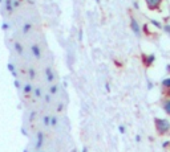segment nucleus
Masks as SVG:
<instances>
[{
    "mask_svg": "<svg viewBox=\"0 0 170 152\" xmlns=\"http://www.w3.org/2000/svg\"><path fill=\"white\" fill-rule=\"evenodd\" d=\"M154 126L158 132V135H165L170 131V122L162 118H156L154 119Z\"/></svg>",
    "mask_w": 170,
    "mask_h": 152,
    "instance_id": "1",
    "label": "nucleus"
},
{
    "mask_svg": "<svg viewBox=\"0 0 170 152\" xmlns=\"http://www.w3.org/2000/svg\"><path fill=\"white\" fill-rule=\"evenodd\" d=\"M130 28H132L133 33H134L135 36H141V26H140V24L137 23V20H135L134 17L130 19Z\"/></svg>",
    "mask_w": 170,
    "mask_h": 152,
    "instance_id": "2",
    "label": "nucleus"
},
{
    "mask_svg": "<svg viewBox=\"0 0 170 152\" xmlns=\"http://www.w3.org/2000/svg\"><path fill=\"white\" fill-rule=\"evenodd\" d=\"M162 1H164V0H145V3H146L147 8L152 9V11H154V9H158L159 6L162 4Z\"/></svg>",
    "mask_w": 170,
    "mask_h": 152,
    "instance_id": "3",
    "label": "nucleus"
},
{
    "mask_svg": "<svg viewBox=\"0 0 170 152\" xmlns=\"http://www.w3.org/2000/svg\"><path fill=\"white\" fill-rule=\"evenodd\" d=\"M154 61H156V56L154 54H149V56H142V62H144V65L146 66V68H149V66H152L153 63H154Z\"/></svg>",
    "mask_w": 170,
    "mask_h": 152,
    "instance_id": "4",
    "label": "nucleus"
},
{
    "mask_svg": "<svg viewBox=\"0 0 170 152\" xmlns=\"http://www.w3.org/2000/svg\"><path fill=\"white\" fill-rule=\"evenodd\" d=\"M162 107H164L165 112H166L167 115H170V98L167 97L166 99L164 100V105H162Z\"/></svg>",
    "mask_w": 170,
    "mask_h": 152,
    "instance_id": "5",
    "label": "nucleus"
},
{
    "mask_svg": "<svg viewBox=\"0 0 170 152\" xmlns=\"http://www.w3.org/2000/svg\"><path fill=\"white\" fill-rule=\"evenodd\" d=\"M161 85H162V87H165L166 90H169L170 89V77L169 78H165V79H162Z\"/></svg>",
    "mask_w": 170,
    "mask_h": 152,
    "instance_id": "6",
    "label": "nucleus"
},
{
    "mask_svg": "<svg viewBox=\"0 0 170 152\" xmlns=\"http://www.w3.org/2000/svg\"><path fill=\"white\" fill-rule=\"evenodd\" d=\"M43 140H44V136L41 132H39L37 134V144H36V148H40L41 144H43Z\"/></svg>",
    "mask_w": 170,
    "mask_h": 152,
    "instance_id": "7",
    "label": "nucleus"
},
{
    "mask_svg": "<svg viewBox=\"0 0 170 152\" xmlns=\"http://www.w3.org/2000/svg\"><path fill=\"white\" fill-rule=\"evenodd\" d=\"M32 53H33V54L36 56V57H39V56H40V48H39L37 45H35V46H32Z\"/></svg>",
    "mask_w": 170,
    "mask_h": 152,
    "instance_id": "8",
    "label": "nucleus"
},
{
    "mask_svg": "<svg viewBox=\"0 0 170 152\" xmlns=\"http://www.w3.org/2000/svg\"><path fill=\"white\" fill-rule=\"evenodd\" d=\"M6 9L8 12L12 11V0H6Z\"/></svg>",
    "mask_w": 170,
    "mask_h": 152,
    "instance_id": "9",
    "label": "nucleus"
},
{
    "mask_svg": "<svg viewBox=\"0 0 170 152\" xmlns=\"http://www.w3.org/2000/svg\"><path fill=\"white\" fill-rule=\"evenodd\" d=\"M150 23H152L154 26H157V28H162L161 23H159V21H157V20H152V21H150Z\"/></svg>",
    "mask_w": 170,
    "mask_h": 152,
    "instance_id": "10",
    "label": "nucleus"
},
{
    "mask_svg": "<svg viewBox=\"0 0 170 152\" xmlns=\"http://www.w3.org/2000/svg\"><path fill=\"white\" fill-rule=\"evenodd\" d=\"M32 91V89H31V85H25V87H24V93H31Z\"/></svg>",
    "mask_w": 170,
    "mask_h": 152,
    "instance_id": "11",
    "label": "nucleus"
},
{
    "mask_svg": "<svg viewBox=\"0 0 170 152\" xmlns=\"http://www.w3.org/2000/svg\"><path fill=\"white\" fill-rule=\"evenodd\" d=\"M164 29H165V32H166L167 35H169V36H170V25H169V24H165Z\"/></svg>",
    "mask_w": 170,
    "mask_h": 152,
    "instance_id": "12",
    "label": "nucleus"
},
{
    "mask_svg": "<svg viewBox=\"0 0 170 152\" xmlns=\"http://www.w3.org/2000/svg\"><path fill=\"white\" fill-rule=\"evenodd\" d=\"M56 90H57V86H52L51 87V94H55Z\"/></svg>",
    "mask_w": 170,
    "mask_h": 152,
    "instance_id": "13",
    "label": "nucleus"
},
{
    "mask_svg": "<svg viewBox=\"0 0 170 152\" xmlns=\"http://www.w3.org/2000/svg\"><path fill=\"white\" fill-rule=\"evenodd\" d=\"M51 122H52V124H53V126H55V124H56V122H57V119L52 116V119H51Z\"/></svg>",
    "mask_w": 170,
    "mask_h": 152,
    "instance_id": "14",
    "label": "nucleus"
},
{
    "mask_svg": "<svg viewBox=\"0 0 170 152\" xmlns=\"http://www.w3.org/2000/svg\"><path fill=\"white\" fill-rule=\"evenodd\" d=\"M169 144H170V142H165V143L162 144V147H164V148H166V147H169Z\"/></svg>",
    "mask_w": 170,
    "mask_h": 152,
    "instance_id": "15",
    "label": "nucleus"
},
{
    "mask_svg": "<svg viewBox=\"0 0 170 152\" xmlns=\"http://www.w3.org/2000/svg\"><path fill=\"white\" fill-rule=\"evenodd\" d=\"M120 131H121L122 134H124V132H125V127H124V126H120Z\"/></svg>",
    "mask_w": 170,
    "mask_h": 152,
    "instance_id": "16",
    "label": "nucleus"
},
{
    "mask_svg": "<svg viewBox=\"0 0 170 152\" xmlns=\"http://www.w3.org/2000/svg\"><path fill=\"white\" fill-rule=\"evenodd\" d=\"M133 6H134L135 9H138V8H140V7H138V3H135V1H134V4H133Z\"/></svg>",
    "mask_w": 170,
    "mask_h": 152,
    "instance_id": "17",
    "label": "nucleus"
},
{
    "mask_svg": "<svg viewBox=\"0 0 170 152\" xmlns=\"http://www.w3.org/2000/svg\"><path fill=\"white\" fill-rule=\"evenodd\" d=\"M36 95H37V97H40V90H36V93H35Z\"/></svg>",
    "mask_w": 170,
    "mask_h": 152,
    "instance_id": "18",
    "label": "nucleus"
},
{
    "mask_svg": "<svg viewBox=\"0 0 170 152\" xmlns=\"http://www.w3.org/2000/svg\"><path fill=\"white\" fill-rule=\"evenodd\" d=\"M166 95L170 98V89H169V90H166Z\"/></svg>",
    "mask_w": 170,
    "mask_h": 152,
    "instance_id": "19",
    "label": "nucleus"
},
{
    "mask_svg": "<svg viewBox=\"0 0 170 152\" xmlns=\"http://www.w3.org/2000/svg\"><path fill=\"white\" fill-rule=\"evenodd\" d=\"M166 69H167V70H166V72H169V73H170V63H169V65H167V66H166Z\"/></svg>",
    "mask_w": 170,
    "mask_h": 152,
    "instance_id": "20",
    "label": "nucleus"
},
{
    "mask_svg": "<svg viewBox=\"0 0 170 152\" xmlns=\"http://www.w3.org/2000/svg\"><path fill=\"white\" fill-rule=\"evenodd\" d=\"M96 1H97V3H100V0H96Z\"/></svg>",
    "mask_w": 170,
    "mask_h": 152,
    "instance_id": "21",
    "label": "nucleus"
}]
</instances>
